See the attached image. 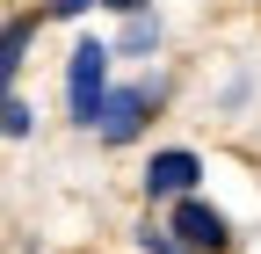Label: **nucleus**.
Listing matches in <instances>:
<instances>
[{
	"instance_id": "nucleus-1",
	"label": "nucleus",
	"mask_w": 261,
	"mask_h": 254,
	"mask_svg": "<svg viewBox=\"0 0 261 254\" xmlns=\"http://www.w3.org/2000/svg\"><path fill=\"white\" fill-rule=\"evenodd\" d=\"M102 102H109V44H73L65 58V109L73 123H102Z\"/></svg>"
},
{
	"instance_id": "nucleus-2",
	"label": "nucleus",
	"mask_w": 261,
	"mask_h": 254,
	"mask_svg": "<svg viewBox=\"0 0 261 254\" xmlns=\"http://www.w3.org/2000/svg\"><path fill=\"white\" fill-rule=\"evenodd\" d=\"M167 233H174V247H181V254H225V247H232L225 211H218V204H203V196H181V204H174V218H167Z\"/></svg>"
},
{
	"instance_id": "nucleus-3",
	"label": "nucleus",
	"mask_w": 261,
	"mask_h": 254,
	"mask_svg": "<svg viewBox=\"0 0 261 254\" xmlns=\"http://www.w3.org/2000/svg\"><path fill=\"white\" fill-rule=\"evenodd\" d=\"M145 109H152V87H109V102H102V138L109 145H130L145 131Z\"/></svg>"
},
{
	"instance_id": "nucleus-4",
	"label": "nucleus",
	"mask_w": 261,
	"mask_h": 254,
	"mask_svg": "<svg viewBox=\"0 0 261 254\" xmlns=\"http://www.w3.org/2000/svg\"><path fill=\"white\" fill-rule=\"evenodd\" d=\"M196 174H203V160H196V153H152L145 160V196H189L196 189Z\"/></svg>"
},
{
	"instance_id": "nucleus-5",
	"label": "nucleus",
	"mask_w": 261,
	"mask_h": 254,
	"mask_svg": "<svg viewBox=\"0 0 261 254\" xmlns=\"http://www.w3.org/2000/svg\"><path fill=\"white\" fill-rule=\"evenodd\" d=\"M22 58H29V15H15V22H8V58H0V73L15 80V73H22Z\"/></svg>"
},
{
	"instance_id": "nucleus-6",
	"label": "nucleus",
	"mask_w": 261,
	"mask_h": 254,
	"mask_svg": "<svg viewBox=\"0 0 261 254\" xmlns=\"http://www.w3.org/2000/svg\"><path fill=\"white\" fill-rule=\"evenodd\" d=\"M160 44V22L152 15H130V29H123V51H152Z\"/></svg>"
},
{
	"instance_id": "nucleus-7",
	"label": "nucleus",
	"mask_w": 261,
	"mask_h": 254,
	"mask_svg": "<svg viewBox=\"0 0 261 254\" xmlns=\"http://www.w3.org/2000/svg\"><path fill=\"white\" fill-rule=\"evenodd\" d=\"M0 131H8V138H29V102H22V94H8V109H0Z\"/></svg>"
},
{
	"instance_id": "nucleus-8",
	"label": "nucleus",
	"mask_w": 261,
	"mask_h": 254,
	"mask_svg": "<svg viewBox=\"0 0 261 254\" xmlns=\"http://www.w3.org/2000/svg\"><path fill=\"white\" fill-rule=\"evenodd\" d=\"M44 8H51L58 22H73V15H87V8H94V0H44Z\"/></svg>"
},
{
	"instance_id": "nucleus-9",
	"label": "nucleus",
	"mask_w": 261,
	"mask_h": 254,
	"mask_svg": "<svg viewBox=\"0 0 261 254\" xmlns=\"http://www.w3.org/2000/svg\"><path fill=\"white\" fill-rule=\"evenodd\" d=\"M145 254H181V247H174V233H145Z\"/></svg>"
},
{
	"instance_id": "nucleus-10",
	"label": "nucleus",
	"mask_w": 261,
	"mask_h": 254,
	"mask_svg": "<svg viewBox=\"0 0 261 254\" xmlns=\"http://www.w3.org/2000/svg\"><path fill=\"white\" fill-rule=\"evenodd\" d=\"M102 8H116V15H145V0H102Z\"/></svg>"
}]
</instances>
